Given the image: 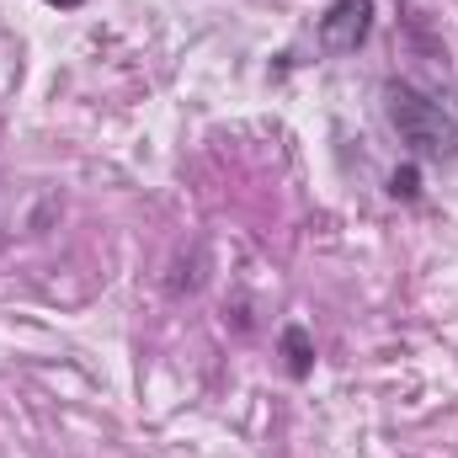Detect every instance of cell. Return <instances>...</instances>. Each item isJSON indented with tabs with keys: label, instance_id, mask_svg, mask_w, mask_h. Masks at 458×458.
I'll return each mask as SVG.
<instances>
[{
	"label": "cell",
	"instance_id": "obj_1",
	"mask_svg": "<svg viewBox=\"0 0 458 458\" xmlns=\"http://www.w3.org/2000/svg\"><path fill=\"white\" fill-rule=\"evenodd\" d=\"M384 117L416 160H454L458 155V117L437 97H427L421 86L389 81L384 86Z\"/></svg>",
	"mask_w": 458,
	"mask_h": 458
},
{
	"label": "cell",
	"instance_id": "obj_2",
	"mask_svg": "<svg viewBox=\"0 0 458 458\" xmlns=\"http://www.w3.org/2000/svg\"><path fill=\"white\" fill-rule=\"evenodd\" d=\"M373 32V0H331L320 16V48L326 54H357Z\"/></svg>",
	"mask_w": 458,
	"mask_h": 458
},
{
	"label": "cell",
	"instance_id": "obj_3",
	"mask_svg": "<svg viewBox=\"0 0 458 458\" xmlns=\"http://www.w3.org/2000/svg\"><path fill=\"white\" fill-rule=\"evenodd\" d=\"M283 357H288V373H293V378H304V373L315 368V342H310L304 326H288V331H283Z\"/></svg>",
	"mask_w": 458,
	"mask_h": 458
},
{
	"label": "cell",
	"instance_id": "obj_4",
	"mask_svg": "<svg viewBox=\"0 0 458 458\" xmlns=\"http://www.w3.org/2000/svg\"><path fill=\"white\" fill-rule=\"evenodd\" d=\"M389 192H394V198H405V203H416V198H421V176H416V165L394 171V176H389Z\"/></svg>",
	"mask_w": 458,
	"mask_h": 458
},
{
	"label": "cell",
	"instance_id": "obj_5",
	"mask_svg": "<svg viewBox=\"0 0 458 458\" xmlns=\"http://www.w3.org/2000/svg\"><path fill=\"white\" fill-rule=\"evenodd\" d=\"M48 5H59V11H75V5H86V0H48Z\"/></svg>",
	"mask_w": 458,
	"mask_h": 458
}]
</instances>
